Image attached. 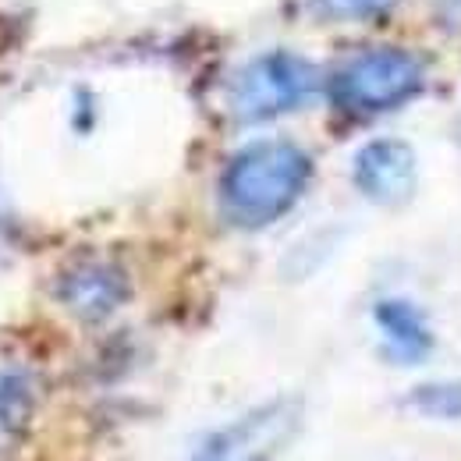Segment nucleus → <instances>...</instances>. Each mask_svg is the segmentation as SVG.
I'll return each mask as SVG.
<instances>
[{
	"label": "nucleus",
	"mask_w": 461,
	"mask_h": 461,
	"mask_svg": "<svg viewBox=\"0 0 461 461\" xmlns=\"http://www.w3.org/2000/svg\"><path fill=\"white\" fill-rule=\"evenodd\" d=\"M312 160L288 139H259L238 149L221 174V213L241 230L270 228L309 188Z\"/></svg>",
	"instance_id": "nucleus-1"
},
{
	"label": "nucleus",
	"mask_w": 461,
	"mask_h": 461,
	"mask_svg": "<svg viewBox=\"0 0 461 461\" xmlns=\"http://www.w3.org/2000/svg\"><path fill=\"white\" fill-rule=\"evenodd\" d=\"M429 82V64L404 47H369L358 50L330 75L327 96L338 111L351 117H373L398 111L422 96Z\"/></svg>",
	"instance_id": "nucleus-2"
},
{
	"label": "nucleus",
	"mask_w": 461,
	"mask_h": 461,
	"mask_svg": "<svg viewBox=\"0 0 461 461\" xmlns=\"http://www.w3.org/2000/svg\"><path fill=\"white\" fill-rule=\"evenodd\" d=\"M323 89V75L312 60L291 50H267L252 58L230 82L228 107L238 121H274L309 107Z\"/></svg>",
	"instance_id": "nucleus-3"
},
{
	"label": "nucleus",
	"mask_w": 461,
	"mask_h": 461,
	"mask_svg": "<svg viewBox=\"0 0 461 461\" xmlns=\"http://www.w3.org/2000/svg\"><path fill=\"white\" fill-rule=\"evenodd\" d=\"M302 422V404L294 398L267 402L241 419L228 422L224 429L210 433L192 461H277L281 451L291 444Z\"/></svg>",
	"instance_id": "nucleus-4"
},
{
	"label": "nucleus",
	"mask_w": 461,
	"mask_h": 461,
	"mask_svg": "<svg viewBox=\"0 0 461 461\" xmlns=\"http://www.w3.org/2000/svg\"><path fill=\"white\" fill-rule=\"evenodd\" d=\"M355 188L376 206H402L415 195L419 160L404 139H373L351 160Z\"/></svg>",
	"instance_id": "nucleus-5"
},
{
	"label": "nucleus",
	"mask_w": 461,
	"mask_h": 461,
	"mask_svg": "<svg viewBox=\"0 0 461 461\" xmlns=\"http://www.w3.org/2000/svg\"><path fill=\"white\" fill-rule=\"evenodd\" d=\"M58 302L82 323H104L128 302V274L107 259H78L54 285Z\"/></svg>",
	"instance_id": "nucleus-6"
},
{
	"label": "nucleus",
	"mask_w": 461,
	"mask_h": 461,
	"mask_svg": "<svg viewBox=\"0 0 461 461\" xmlns=\"http://www.w3.org/2000/svg\"><path fill=\"white\" fill-rule=\"evenodd\" d=\"M373 323L384 338V348L391 358H398L404 366L422 362L433 351V327L426 320V312L408 302V298H384L373 305Z\"/></svg>",
	"instance_id": "nucleus-7"
},
{
	"label": "nucleus",
	"mask_w": 461,
	"mask_h": 461,
	"mask_svg": "<svg viewBox=\"0 0 461 461\" xmlns=\"http://www.w3.org/2000/svg\"><path fill=\"white\" fill-rule=\"evenodd\" d=\"M36 411V387L22 369H0V458L14 455Z\"/></svg>",
	"instance_id": "nucleus-8"
},
{
	"label": "nucleus",
	"mask_w": 461,
	"mask_h": 461,
	"mask_svg": "<svg viewBox=\"0 0 461 461\" xmlns=\"http://www.w3.org/2000/svg\"><path fill=\"white\" fill-rule=\"evenodd\" d=\"M398 4L402 0H309V14L330 25H366L391 18Z\"/></svg>",
	"instance_id": "nucleus-9"
},
{
	"label": "nucleus",
	"mask_w": 461,
	"mask_h": 461,
	"mask_svg": "<svg viewBox=\"0 0 461 461\" xmlns=\"http://www.w3.org/2000/svg\"><path fill=\"white\" fill-rule=\"evenodd\" d=\"M411 408L433 419H461V380L422 384L419 391H411Z\"/></svg>",
	"instance_id": "nucleus-10"
}]
</instances>
